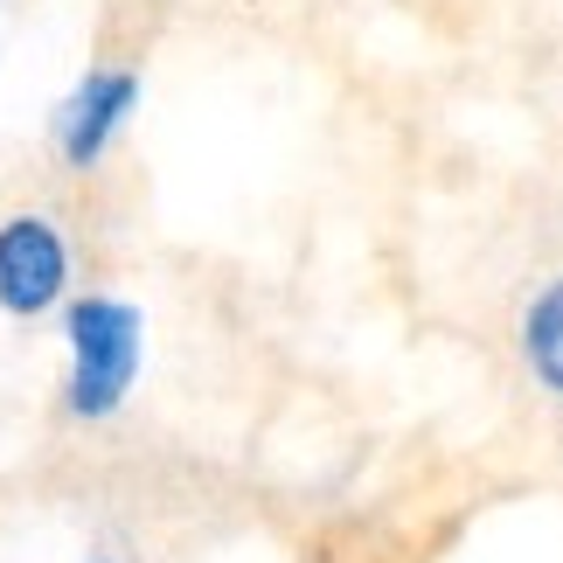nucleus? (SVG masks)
<instances>
[{"label":"nucleus","mask_w":563,"mask_h":563,"mask_svg":"<svg viewBox=\"0 0 563 563\" xmlns=\"http://www.w3.org/2000/svg\"><path fill=\"white\" fill-rule=\"evenodd\" d=\"M63 341H70L63 410H70L77 424L112 418L140 383V349H146L140 307L133 299H112V292H84V299L63 307Z\"/></svg>","instance_id":"f257e3e1"},{"label":"nucleus","mask_w":563,"mask_h":563,"mask_svg":"<svg viewBox=\"0 0 563 563\" xmlns=\"http://www.w3.org/2000/svg\"><path fill=\"white\" fill-rule=\"evenodd\" d=\"M70 292V244L49 216L21 209L0 223V313L14 320H42L63 307Z\"/></svg>","instance_id":"f03ea898"},{"label":"nucleus","mask_w":563,"mask_h":563,"mask_svg":"<svg viewBox=\"0 0 563 563\" xmlns=\"http://www.w3.org/2000/svg\"><path fill=\"white\" fill-rule=\"evenodd\" d=\"M140 104V70H125V63H104V70L77 77V91L56 104V154L63 167H98L104 154H112V140L125 133V119H133Z\"/></svg>","instance_id":"7ed1b4c3"},{"label":"nucleus","mask_w":563,"mask_h":563,"mask_svg":"<svg viewBox=\"0 0 563 563\" xmlns=\"http://www.w3.org/2000/svg\"><path fill=\"white\" fill-rule=\"evenodd\" d=\"M522 362H529V376L563 404V272L543 278V286L529 292V307H522Z\"/></svg>","instance_id":"20e7f679"},{"label":"nucleus","mask_w":563,"mask_h":563,"mask_svg":"<svg viewBox=\"0 0 563 563\" xmlns=\"http://www.w3.org/2000/svg\"><path fill=\"white\" fill-rule=\"evenodd\" d=\"M91 563H112V556H91Z\"/></svg>","instance_id":"39448f33"}]
</instances>
